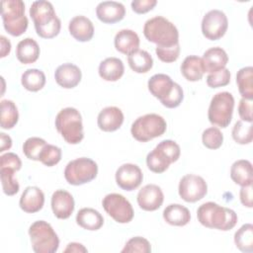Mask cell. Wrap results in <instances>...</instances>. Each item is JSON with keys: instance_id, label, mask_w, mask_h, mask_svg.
I'll return each mask as SVG.
<instances>
[{"instance_id": "5b68a950", "label": "cell", "mask_w": 253, "mask_h": 253, "mask_svg": "<svg viewBox=\"0 0 253 253\" xmlns=\"http://www.w3.org/2000/svg\"><path fill=\"white\" fill-rule=\"evenodd\" d=\"M32 248L36 253H54L59 247V238L52 226L44 220H37L29 227Z\"/></svg>"}, {"instance_id": "603a6c76", "label": "cell", "mask_w": 253, "mask_h": 253, "mask_svg": "<svg viewBox=\"0 0 253 253\" xmlns=\"http://www.w3.org/2000/svg\"><path fill=\"white\" fill-rule=\"evenodd\" d=\"M139 43L140 41L138 35L134 31L128 29H123L119 31L114 39L116 49L119 52L126 55L137 50Z\"/></svg>"}, {"instance_id": "f5cc1de1", "label": "cell", "mask_w": 253, "mask_h": 253, "mask_svg": "<svg viewBox=\"0 0 253 253\" xmlns=\"http://www.w3.org/2000/svg\"><path fill=\"white\" fill-rule=\"evenodd\" d=\"M0 42H1V54L0 56L1 57H5L7 56L10 51H11V42L10 41L4 37V36H1L0 37Z\"/></svg>"}, {"instance_id": "4316f807", "label": "cell", "mask_w": 253, "mask_h": 253, "mask_svg": "<svg viewBox=\"0 0 253 253\" xmlns=\"http://www.w3.org/2000/svg\"><path fill=\"white\" fill-rule=\"evenodd\" d=\"M16 56L23 64L34 63L40 56V46L32 38H26L20 41L16 47Z\"/></svg>"}, {"instance_id": "d6a6232c", "label": "cell", "mask_w": 253, "mask_h": 253, "mask_svg": "<svg viewBox=\"0 0 253 253\" xmlns=\"http://www.w3.org/2000/svg\"><path fill=\"white\" fill-rule=\"evenodd\" d=\"M44 73L37 68L27 69L21 77V83L23 87L31 92H38L42 90L45 85Z\"/></svg>"}, {"instance_id": "7a4b0ae2", "label": "cell", "mask_w": 253, "mask_h": 253, "mask_svg": "<svg viewBox=\"0 0 253 253\" xmlns=\"http://www.w3.org/2000/svg\"><path fill=\"white\" fill-rule=\"evenodd\" d=\"M143 35L157 46H172L179 43V32L176 26L162 16L148 19L143 26Z\"/></svg>"}, {"instance_id": "ee69618b", "label": "cell", "mask_w": 253, "mask_h": 253, "mask_svg": "<svg viewBox=\"0 0 253 253\" xmlns=\"http://www.w3.org/2000/svg\"><path fill=\"white\" fill-rule=\"evenodd\" d=\"M37 35L42 39H52L56 37L61 29V22L58 17H56L53 21L49 24L42 26V27H35Z\"/></svg>"}, {"instance_id": "cb8c5ba5", "label": "cell", "mask_w": 253, "mask_h": 253, "mask_svg": "<svg viewBox=\"0 0 253 253\" xmlns=\"http://www.w3.org/2000/svg\"><path fill=\"white\" fill-rule=\"evenodd\" d=\"M99 75L105 81H118L125 72V65L118 57H107L99 64Z\"/></svg>"}, {"instance_id": "e0dca14e", "label": "cell", "mask_w": 253, "mask_h": 253, "mask_svg": "<svg viewBox=\"0 0 253 253\" xmlns=\"http://www.w3.org/2000/svg\"><path fill=\"white\" fill-rule=\"evenodd\" d=\"M44 204L43 192L36 186L27 187L20 198V208L25 212L35 213L40 211Z\"/></svg>"}, {"instance_id": "ffe728a7", "label": "cell", "mask_w": 253, "mask_h": 253, "mask_svg": "<svg viewBox=\"0 0 253 253\" xmlns=\"http://www.w3.org/2000/svg\"><path fill=\"white\" fill-rule=\"evenodd\" d=\"M69 34L78 42H89L94 36L93 23L85 16L73 17L68 24Z\"/></svg>"}, {"instance_id": "6da1fadb", "label": "cell", "mask_w": 253, "mask_h": 253, "mask_svg": "<svg viewBox=\"0 0 253 253\" xmlns=\"http://www.w3.org/2000/svg\"><path fill=\"white\" fill-rule=\"evenodd\" d=\"M197 217L199 222L205 227L222 231L232 229L238 219L233 210L221 207L213 202L201 205L197 211Z\"/></svg>"}, {"instance_id": "8992f818", "label": "cell", "mask_w": 253, "mask_h": 253, "mask_svg": "<svg viewBox=\"0 0 253 253\" xmlns=\"http://www.w3.org/2000/svg\"><path fill=\"white\" fill-rule=\"evenodd\" d=\"M167 128L166 121L157 114H146L138 117L131 125L130 133L140 142L149 141L164 134Z\"/></svg>"}, {"instance_id": "30bf717a", "label": "cell", "mask_w": 253, "mask_h": 253, "mask_svg": "<svg viewBox=\"0 0 253 253\" xmlns=\"http://www.w3.org/2000/svg\"><path fill=\"white\" fill-rule=\"evenodd\" d=\"M178 193L185 202L196 203L207 195L208 185L203 177L195 174H187L179 182Z\"/></svg>"}, {"instance_id": "d6986e66", "label": "cell", "mask_w": 253, "mask_h": 253, "mask_svg": "<svg viewBox=\"0 0 253 253\" xmlns=\"http://www.w3.org/2000/svg\"><path fill=\"white\" fill-rule=\"evenodd\" d=\"M202 60L205 72L215 73L225 68L228 62V55L223 48L214 46L207 49L204 52Z\"/></svg>"}, {"instance_id": "ac0fdd59", "label": "cell", "mask_w": 253, "mask_h": 253, "mask_svg": "<svg viewBox=\"0 0 253 253\" xmlns=\"http://www.w3.org/2000/svg\"><path fill=\"white\" fill-rule=\"evenodd\" d=\"M124 123V114L118 107L110 106L104 108L98 115L97 124L103 131H115L119 129Z\"/></svg>"}, {"instance_id": "277c9868", "label": "cell", "mask_w": 253, "mask_h": 253, "mask_svg": "<svg viewBox=\"0 0 253 253\" xmlns=\"http://www.w3.org/2000/svg\"><path fill=\"white\" fill-rule=\"evenodd\" d=\"M2 5V21L5 31L13 37L23 35L29 25L25 16V3L21 0H4Z\"/></svg>"}, {"instance_id": "b9f144b4", "label": "cell", "mask_w": 253, "mask_h": 253, "mask_svg": "<svg viewBox=\"0 0 253 253\" xmlns=\"http://www.w3.org/2000/svg\"><path fill=\"white\" fill-rule=\"evenodd\" d=\"M230 82V71L223 68L215 73H210L207 77V84L211 88H219L228 85Z\"/></svg>"}, {"instance_id": "2e32d148", "label": "cell", "mask_w": 253, "mask_h": 253, "mask_svg": "<svg viewBox=\"0 0 253 253\" xmlns=\"http://www.w3.org/2000/svg\"><path fill=\"white\" fill-rule=\"evenodd\" d=\"M82 78L80 68L73 63H63L59 65L54 72V79L56 83L65 89H72L76 87Z\"/></svg>"}, {"instance_id": "52a82bcc", "label": "cell", "mask_w": 253, "mask_h": 253, "mask_svg": "<svg viewBox=\"0 0 253 253\" xmlns=\"http://www.w3.org/2000/svg\"><path fill=\"white\" fill-rule=\"evenodd\" d=\"M234 108V98L231 93L218 92L211 100L208 118L212 126L226 127L231 122Z\"/></svg>"}, {"instance_id": "ab89813d", "label": "cell", "mask_w": 253, "mask_h": 253, "mask_svg": "<svg viewBox=\"0 0 253 253\" xmlns=\"http://www.w3.org/2000/svg\"><path fill=\"white\" fill-rule=\"evenodd\" d=\"M61 155L62 152L58 146L46 143V145L43 147L40 154L39 161H41L43 165L47 167H51L56 165L60 161Z\"/></svg>"}, {"instance_id": "836d02e7", "label": "cell", "mask_w": 253, "mask_h": 253, "mask_svg": "<svg viewBox=\"0 0 253 253\" xmlns=\"http://www.w3.org/2000/svg\"><path fill=\"white\" fill-rule=\"evenodd\" d=\"M19 120V112L16 104L11 100L1 101L0 125L4 129L13 128Z\"/></svg>"}, {"instance_id": "8fae6325", "label": "cell", "mask_w": 253, "mask_h": 253, "mask_svg": "<svg viewBox=\"0 0 253 253\" xmlns=\"http://www.w3.org/2000/svg\"><path fill=\"white\" fill-rule=\"evenodd\" d=\"M201 27L202 33L206 39L217 41L225 35L228 28V20L222 11L213 9L206 13L203 17Z\"/></svg>"}, {"instance_id": "7402d4cb", "label": "cell", "mask_w": 253, "mask_h": 253, "mask_svg": "<svg viewBox=\"0 0 253 253\" xmlns=\"http://www.w3.org/2000/svg\"><path fill=\"white\" fill-rule=\"evenodd\" d=\"M174 84L175 82L171 79L170 76L163 73H158L149 78L147 87L151 95H153L161 103L170 95Z\"/></svg>"}, {"instance_id": "bcb514c9", "label": "cell", "mask_w": 253, "mask_h": 253, "mask_svg": "<svg viewBox=\"0 0 253 253\" xmlns=\"http://www.w3.org/2000/svg\"><path fill=\"white\" fill-rule=\"evenodd\" d=\"M157 146L160 147L170 157L172 163L176 162L179 159L180 154H181V149H180L179 144L176 141L171 140V139H165V140L160 141L157 144Z\"/></svg>"}, {"instance_id": "83f0119b", "label": "cell", "mask_w": 253, "mask_h": 253, "mask_svg": "<svg viewBox=\"0 0 253 253\" xmlns=\"http://www.w3.org/2000/svg\"><path fill=\"white\" fill-rule=\"evenodd\" d=\"M163 218L170 225L184 226L190 222L191 213L186 207L180 204H171L164 209Z\"/></svg>"}, {"instance_id": "60d3db41", "label": "cell", "mask_w": 253, "mask_h": 253, "mask_svg": "<svg viewBox=\"0 0 253 253\" xmlns=\"http://www.w3.org/2000/svg\"><path fill=\"white\" fill-rule=\"evenodd\" d=\"M123 253H149L151 252V245L149 241L141 236H135L130 238L122 249Z\"/></svg>"}, {"instance_id": "5bb4252c", "label": "cell", "mask_w": 253, "mask_h": 253, "mask_svg": "<svg viewBox=\"0 0 253 253\" xmlns=\"http://www.w3.org/2000/svg\"><path fill=\"white\" fill-rule=\"evenodd\" d=\"M75 203L72 195L65 190H56L51 196V210L59 219L70 217L74 211Z\"/></svg>"}, {"instance_id": "f6af8a7d", "label": "cell", "mask_w": 253, "mask_h": 253, "mask_svg": "<svg viewBox=\"0 0 253 253\" xmlns=\"http://www.w3.org/2000/svg\"><path fill=\"white\" fill-rule=\"evenodd\" d=\"M183 99H184L183 89L178 83L175 82L172 92L170 93V95L163 102H161V104L166 108L174 109V108H177L178 106H180Z\"/></svg>"}, {"instance_id": "44dd1931", "label": "cell", "mask_w": 253, "mask_h": 253, "mask_svg": "<svg viewBox=\"0 0 253 253\" xmlns=\"http://www.w3.org/2000/svg\"><path fill=\"white\" fill-rule=\"evenodd\" d=\"M30 16L33 19L35 27L47 25L57 17L52 4L44 0L35 1L32 3Z\"/></svg>"}, {"instance_id": "db71d44e", "label": "cell", "mask_w": 253, "mask_h": 253, "mask_svg": "<svg viewBox=\"0 0 253 253\" xmlns=\"http://www.w3.org/2000/svg\"><path fill=\"white\" fill-rule=\"evenodd\" d=\"M0 138H1V143H0V152H3L5 150H8L12 146V139L9 135H7L4 132L0 133Z\"/></svg>"}, {"instance_id": "9c48e42d", "label": "cell", "mask_w": 253, "mask_h": 253, "mask_svg": "<svg viewBox=\"0 0 253 253\" xmlns=\"http://www.w3.org/2000/svg\"><path fill=\"white\" fill-rule=\"evenodd\" d=\"M102 206L105 211L119 223H128L133 218L134 211L131 204L121 194L106 195L102 201Z\"/></svg>"}, {"instance_id": "d590c367", "label": "cell", "mask_w": 253, "mask_h": 253, "mask_svg": "<svg viewBox=\"0 0 253 253\" xmlns=\"http://www.w3.org/2000/svg\"><path fill=\"white\" fill-rule=\"evenodd\" d=\"M232 138L238 144H249L253 139L252 123L237 121L231 130Z\"/></svg>"}, {"instance_id": "f546056e", "label": "cell", "mask_w": 253, "mask_h": 253, "mask_svg": "<svg viewBox=\"0 0 253 253\" xmlns=\"http://www.w3.org/2000/svg\"><path fill=\"white\" fill-rule=\"evenodd\" d=\"M127 62L131 70L136 73H146L153 66V58L150 53L139 48L127 55Z\"/></svg>"}, {"instance_id": "7dc6e473", "label": "cell", "mask_w": 253, "mask_h": 253, "mask_svg": "<svg viewBox=\"0 0 253 253\" xmlns=\"http://www.w3.org/2000/svg\"><path fill=\"white\" fill-rule=\"evenodd\" d=\"M21 167L22 161L16 153L7 152L0 156V168H11L17 172Z\"/></svg>"}, {"instance_id": "8d00e7d4", "label": "cell", "mask_w": 253, "mask_h": 253, "mask_svg": "<svg viewBox=\"0 0 253 253\" xmlns=\"http://www.w3.org/2000/svg\"><path fill=\"white\" fill-rule=\"evenodd\" d=\"M46 145V141L43 138L38 136H32L25 140L23 144V152L27 158L35 161H39L40 154L43 147Z\"/></svg>"}, {"instance_id": "d4e9b609", "label": "cell", "mask_w": 253, "mask_h": 253, "mask_svg": "<svg viewBox=\"0 0 253 253\" xmlns=\"http://www.w3.org/2000/svg\"><path fill=\"white\" fill-rule=\"evenodd\" d=\"M230 178L235 184L241 187L252 185L253 171L251 162L246 159L236 160L231 165Z\"/></svg>"}, {"instance_id": "4dcf8cb0", "label": "cell", "mask_w": 253, "mask_h": 253, "mask_svg": "<svg viewBox=\"0 0 253 253\" xmlns=\"http://www.w3.org/2000/svg\"><path fill=\"white\" fill-rule=\"evenodd\" d=\"M172 163L169 156L157 145L146 156L147 168L157 174L165 172Z\"/></svg>"}, {"instance_id": "1f68e13d", "label": "cell", "mask_w": 253, "mask_h": 253, "mask_svg": "<svg viewBox=\"0 0 253 253\" xmlns=\"http://www.w3.org/2000/svg\"><path fill=\"white\" fill-rule=\"evenodd\" d=\"M236 84L242 98L253 99V67L240 68L236 74Z\"/></svg>"}, {"instance_id": "f907efd6", "label": "cell", "mask_w": 253, "mask_h": 253, "mask_svg": "<svg viewBox=\"0 0 253 253\" xmlns=\"http://www.w3.org/2000/svg\"><path fill=\"white\" fill-rule=\"evenodd\" d=\"M239 198L241 204L246 208H252L253 202H252V185L241 187L239 192Z\"/></svg>"}, {"instance_id": "74e56055", "label": "cell", "mask_w": 253, "mask_h": 253, "mask_svg": "<svg viewBox=\"0 0 253 253\" xmlns=\"http://www.w3.org/2000/svg\"><path fill=\"white\" fill-rule=\"evenodd\" d=\"M15 170L11 168H0V176L3 193L7 196H14L19 192L20 185L14 178Z\"/></svg>"}, {"instance_id": "9a60e30c", "label": "cell", "mask_w": 253, "mask_h": 253, "mask_svg": "<svg viewBox=\"0 0 253 253\" xmlns=\"http://www.w3.org/2000/svg\"><path fill=\"white\" fill-rule=\"evenodd\" d=\"M125 6L117 1H103L96 7L97 18L105 24L118 23L125 18Z\"/></svg>"}, {"instance_id": "7bdbcfd3", "label": "cell", "mask_w": 253, "mask_h": 253, "mask_svg": "<svg viewBox=\"0 0 253 253\" xmlns=\"http://www.w3.org/2000/svg\"><path fill=\"white\" fill-rule=\"evenodd\" d=\"M155 52L161 61L171 63L176 61L180 55V44L177 43L172 46H156Z\"/></svg>"}, {"instance_id": "ba28073f", "label": "cell", "mask_w": 253, "mask_h": 253, "mask_svg": "<svg viewBox=\"0 0 253 253\" xmlns=\"http://www.w3.org/2000/svg\"><path fill=\"white\" fill-rule=\"evenodd\" d=\"M97 163L87 157H79L67 163L64 169V178L68 184L80 186L91 182L97 177Z\"/></svg>"}, {"instance_id": "e575fe53", "label": "cell", "mask_w": 253, "mask_h": 253, "mask_svg": "<svg viewBox=\"0 0 253 253\" xmlns=\"http://www.w3.org/2000/svg\"><path fill=\"white\" fill-rule=\"evenodd\" d=\"M234 243L241 252L251 253L253 251V225L251 223L243 224L234 233Z\"/></svg>"}, {"instance_id": "816d5d0a", "label": "cell", "mask_w": 253, "mask_h": 253, "mask_svg": "<svg viewBox=\"0 0 253 253\" xmlns=\"http://www.w3.org/2000/svg\"><path fill=\"white\" fill-rule=\"evenodd\" d=\"M64 253H80V252H87V248L84 247L81 243L78 242H70L67 244L66 248L63 251Z\"/></svg>"}, {"instance_id": "f1b7e54d", "label": "cell", "mask_w": 253, "mask_h": 253, "mask_svg": "<svg viewBox=\"0 0 253 253\" xmlns=\"http://www.w3.org/2000/svg\"><path fill=\"white\" fill-rule=\"evenodd\" d=\"M180 69L185 79L191 82L201 80L205 73L203 60L198 55H189L185 57L180 66Z\"/></svg>"}, {"instance_id": "f35d334b", "label": "cell", "mask_w": 253, "mask_h": 253, "mask_svg": "<svg viewBox=\"0 0 253 253\" xmlns=\"http://www.w3.org/2000/svg\"><path fill=\"white\" fill-rule=\"evenodd\" d=\"M203 144L209 149H217L222 145L223 134L216 126L206 128L202 134Z\"/></svg>"}, {"instance_id": "484cf974", "label": "cell", "mask_w": 253, "mask_h": 253, "mask_svg": "<svg viewBox=\"0 0 253 253\" xmlns=\"http://www.w3.org/2000/svg\"><path fill=\"white\" fill-rule=\"evenodd\" d=\"M76 223L86 230H98L104 224L103 215L92 208H83L76 214Z\"/></svg>"}, {"instance_id": "c3c4849f", "label": "cell", "mask_w": 253, "mask_h": 253, "mask_svg": "<svg viewBox=\"0 0 253 253\" xmlns=\"http://www.w3.org/2000/svg\"><path fill=\"white\" fill-rule=\"evenodd\" d=\"M238 114L241 121L252 123V100L242 98L238 104Z\"/></svg>"}, {"instance_id": "4fadbf2b", "label": "cell", "mask_w": 253, "mask_h": 253, "mask_svg": "<svg viewBox=\"0 0 253 253\" xmlns=\"http://www.w3.org/2000/svg\"><path fill=\"white\" fill-rule=\"evenodd\" d=\"M136 200L141 210L154 211L162 206L164 195L159 186L155 184H147L138 191Z\"/></svg>"}, {"instance_id": "7c38bea8", "label": "cell", "mask_w": 253, "mask_h": 253, "mask_svg": "<svg viewBox=\"0 0 253 253\" xmlns=\"http://www.w3.org/2000/svg\"><path fill=\"white\" fill-rule=\"evenodd\" d=\"M115 178L117 185L121 189L130 192L140 186L143 180V174L137 165L125 163L117 169Z\"/></svg>"}, {"instance_id": "681fc988", "label": "cell", "mask_w": 253, "mask_h": 253, "mask_svg": "<svg viewBox=\"0 0 253 253\" xmlns=\"http://www.w3.org/2000/svg\"><path fill=\"white\" fill-rule=\"evenodd\" d=\"M157 4L156 0H133L130 3L131 9L136 14H145L152 10Z\"/></svg>"}, {"instance_id": "3957f363", "label": "cell", "mask_w": 253, "mask_h": 253, "mask_svg": "<svg viewBox=\"0 0 253 253\" xmlns=\"http://www.w3.org/2000/svg\"><path fill=\"white\" fill-rule=\"evenodd\" d=\"M55 127L63 139L69 144H78L84 138L82 117L79 111L67 107L58 112L55 117Z\"/></svg>"}]
</instances>
